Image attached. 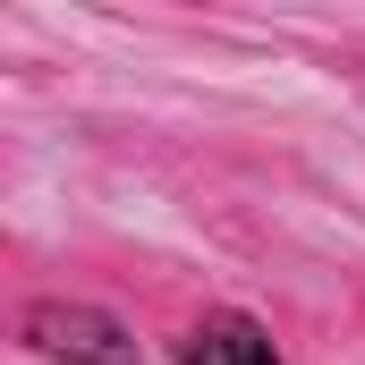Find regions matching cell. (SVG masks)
I'll list each match as a JSON object with an SVG mask.
<instances>
[{"label":"cell","instance_id":"obj_1","mask_svg":"<svg viewBox=\"0 0 365 365\" xmlns=\"http://www.w3.org/2000/svg\"><path fill=\"white\" fill-rule=\"evenodd\" d=\"M26 340L60 365H136V331L102 306H68V297L26 306Z\"/></svg>","mask_w":365,"mask_h":365},{"label":"cell","instance_id":"obj_2","mask_svg":"<svg viewBox=\"0 0 365 365\" xmlns=\"http://www.w3.org/2000/svg\"><path fill=\"white\" fill-rule=\"evenodd\" d=\"M179 365H280V349H272V331H264L255 314L221 306V314H195V323H187Z\"/></svg>","mask_w":365,"mask_h":365}]
</instances>
